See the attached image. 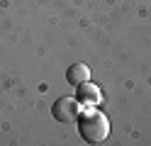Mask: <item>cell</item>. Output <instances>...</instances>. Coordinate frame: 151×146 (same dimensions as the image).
Segmentation results:
<instances>
[{
	"mask_svg": "<svg viewBox=\"0 0 151 146\" xmlns=\"http://www.w3.org/2000/svg\"><path fill=\"white\" fill-rule=\"evenodd\" d=\"M78 132L83 136V141L102 144L110 134V122L100 110H88V112L78 114Z\"/></svg>",
	"mask_w": 151,
	"mask_h": 146,
	"instance_id": "cell-1",
	"label": "cell"
},
{
	"mask_svg": "<svg viewBox=\"0 0 151 146\" xmlns=\"http://www.w3.org/2000/svg\"><path fill=\"white\" fill-rule=\"evenodd\" d=\"M51 114L56 117V122L71 124V122L78 119V114H81V102L76 100V95H66V97H61V100L54 102Z\"/></svg>",
	"mask_w": 151,
	"mask_h": 146,
	"instance_id": "cell-2",
	"label": "cell"
},
{
	"mask_svg": "<svg viewBox=\"0 0 151 146\" xmlns=\"http://www.w3.org/2000/svg\"><path fill=\"white\" fill-rule=\"evenodd\" d=\"M76 100L81 105H88V107H98L102 102V93L95 83H81L76 85Z\"/></svg>",
	"mask_w": 151,
	"mask_h": 146,
	"instance_id": "cell-3",
	"label": "cell"
},
{
	"mask_svg": "<svg viewBox=\"0 0 151 146\" xmlns=\"http://www.w3.org/2000/svg\"><path fill=\"white\" fill-rule=\"evenodd\" d=\"M66 81H68L73 88L81 85V83H88L90 81V68L86 63H73L68 66V71H66Z\"/></svg>",
	"mask_w": 151,
	"mask_h": 146,
	"instance_id": "cell-4",
	"label": "cell"
}]
</instances>
